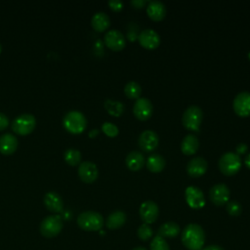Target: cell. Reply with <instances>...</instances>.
Masks as SVG:
<instances>
[{
    "label": "cell",
    "mask_w": 250,
    "mask_h": 250,
    "mask_svg": "<svg viewBox=\"0 0 250 250\" xmlns=\"http://www.w3.org/2000/svg\"><path fill=\"white\" fill-rule=\"evenodd\" d=\"M182 242L188 250H200L205 242V232L197 224H188L182 232Z\"/></svg>",
    "instance_id": "obj_1"
},
{
    "label": "cell",
    "mask_w": 250,
    "mask_h": 250,
    "mask_svg": "<svg viewBox=\"0 0 250 250\" xmlns=\"http://www.w3.org/2000/svg\"><path fill=\"white\" fill-rule=\"evenodd\" d=\"M218 166L225 176H233L241 168V158L235 152L228 151L220 157Z\"/></svg>",
    "instance_id": "obj_2"
},
{
    "label": "cell",
    "mask_w": 250,
    "mask_h": 250,
    "mask_svg": "<svg viewBox=\"0 0 250 250\" xmlns=\"http://www.w3.org/2000/svg\"><path fill=\"white\" fill-rule=\"evenodd\" d=\"M64 128L72 134L82 133L87 125V119L85 115L78 110H70L63 117Z\"/></svg>",
    "instance_id": "obj_3"
},
{
    "label": "cell",
    "mask_w": 250,
    "mask_h": 250,
    "mask_svg": "<svg viewBox=\"0 0 250 250\" xmlns=\"http://www.w3.org/2000/svg\"><path fill=\"white\" fill-rule=\"evenodd\" d=\"M77 224L84 230L95 231L101 229L104 226V218L98 212L85 211L78 216Z\"/></svg>",
    "instance_id": "obj_4"
},
{
    "label": "cell",
    "mask_w": 250,
    "mask_h": 250,
    "mask_svg": "<svg viewBox=\"0 0 250 250\" xmlns=\"http://www.w3.org/2000/svg\"><path fill=\"white\" fill-rule=\"evenodd\" d=\"M203 113L199 106L190 105L183 113L182 123L184 127L189 131L197 132L199 130Z\"/></svg>",
    "instance_id": "obj_5"
},
{
    "label": "cell",
    "mask_w": 250,
    "mask_h": 250,
    "mask_svg": "<svg viewBox=\"0 0 250 250\" xmlns=\"http://www.w3.org/2000/svg\"><path fill=\"white\" fill-rule=\"evenodd\" d=\"M36 119L30 113H22L18 115L12 122V129L20 135H27L31 133L35 127Z\"/></svg>",
    "instance_id": "obj_6"
},
{
    "label": "cell",
    "mask_w": 250,
    "mask_h": 250,
    "mask_svg": "<svg viewBox=\"0 0 250 250\" xmlns=\"http://www.w3.org/2000/svg\"><path fill=\"white\" fill-rule=\"evenodd\" d=\"M62 229V222L59 215L46 217L40 224V232L43 236L51 238L58 235Z\"/></svg>",
    "instance_id": "obj_7"
},
{
    "label": "cell",
    "mask_w": 250,
    "mask_h": 250,
    "mask_svg": "<svg viewBox=\"0 0 250 250\" xmlns=\"http://www.w3.org/2000/svg\"><path fill=\"white\" fill-rule=\"evenodd\" d=\"M230 191L226 184H216L209 190V198L216 206H223L229 201Z\"/></svg>",
    "instance_id": "obj_8"
},
{
    "label": "cell",
    "mask_w": 250,
    "mask_h": 250,
    "mask_svg": "<svg viewBox=\"0 0 250 250\" xmlns=\"http://www.w3.org/2000/svg\"><path fill=\"white\" fill-rule=\"evenodd\" d=\"M232 108L236 115L247 117L250 115V92L238 93L232 102Z\"/></svg>",
    "instance_id": "obj_9"
},
{
    "label": "cell",
    "mask_w": 250,
    "mask_h": 250,
    "mask_svg": "<svg viewBox=\"0 0 250 250\" xmlns=\"http://www.w3.org/2000/svg\"><path fill=\"white\" fill-rule=\"evenodd\" d=\"M185 198L192 209H201L205 205V197L201 189L195 186H189L185 190Z\"/></svg>",
    "instance_id": "obj_10"
},
{
    "label": "cell",
    "mask_w": 250,
    "mask_h": 250,
    "mask_svg": "<svg viewBox=\"0 0 250 250\" xmlns=\"http://www.w3.org/2000/svg\"><path fill=\"white\" fill-rule=\"evenodd\" d=\"M153 112V105L146 98H139L136 100L133 107L135 117L141 121H146L150 118Z\"/></svg>",
    "instance_id": "obj_11"
},
{
    "label": "cell",
    "mask_w": 250,
    "mask_h": 250,
    "mask_svg": "<svg viewBox=\"0 0 250 250\" xmlns=\"http://www.w3.org/2000/svg\"><path fill=\"white\" fill-rule=\"evenodd\" d=\"M138 145L142 150L146 152H150L158 146L159 137L152 130H145L139 136Z\"/></svg>",
    "instance_id": "obj_12"
},
{
    "label": "cell",
    "mask_w": 250,
    "mask_h": 250,
    "mask_svg": "<svg viewBox=\"0 0 250 250\" xmlns=\"http://www.w3.org/2000/svg\"><path fill=\"white\" fill-rule=\"evenodd\" d=\"M139 213L142 221L145 224L149 225L156 221L159 214V208L154 201L146 200L141 204Z\"/></svg>",
    "instance_id": "obj_13"
},
{
    "label": "cell",
    "mask_w": 250,
    "mask_h": 250,
    "mask_svg": "<svg viewBox=\"0 0 250 250\" xmlns=\"http://www.w3.org/2000/svg\"><path fill=\"white\" fill-rule=\"evenodd\" d=\"M140 45L147 50H154L160 45V36L153 29H144L138 35Z\"/></svg>",
    "instance_id": "obj_14"
},
{
    "label": "cell",
    "mask_w": 250,
    "mask_h": 250,
    "mask_svg": "<svg viewBox=\"0 0 250 250\" xmlns=\"http://www.w3.org/2000/svg\"><path fill=\"white\" fill-rule=\"evenodd\" d=\"M104 43L112 51H121L126 46V39L123 33L117 29L108 30L104 34Z\"/></svg>",
    "instance_id": "obj_15"
},
{
    "label": "cell",
    "mask_w": 250,
    "mask_h": 250,
    "mask_svg": "<svg viewBox=\"0 0 250 250\" xmlns=\"http://www.w3.org/2000/svg\"><path fill=\"white\" fill-rule=\"evenodd\" d=\"M208 168L207 160L201 156L191 158L187 165V172L191 178H198L203 176Z\"/></svg>",
    "instance_id": "obj_16"
},
{
    "label": "cell",
    "mask_w": 250,
    "mask_h": 250,
    "mask_svg": "<svg viewBox=\"0 0 250 250\" xmlns=\"http://www.w3.org/2000/svg\"><path fill=\"white\" fill-rule=\"evenodd\" d=\"M78 175L83 182L90 184L97 180L99 176V170L94 162L84 161L79 164Z\"/></svg>",
    "instance_id": "obj_17"
},
{
    "label": "cell",
    "mask_w": 250,
    "mask_h": 250,
    "mask_svg": "<svg viewBox=\"0 0 250 250\" xmlns=\"http://www.w3.org/2000/svg\"><path fill=\"white\" fill-rule=\"evenodd\" d=\"M146 14L148 18L153 21H160L166 16V7L160 1H149L146 6Z\"/></svg>",
    "instance_id": "obj_18"
},
{
    "label": "cell",
    "mask_w": 250,
    "mask_h": 250,
    "mask_svg": "<svg viewBox=\"0 0 250 250\" xmlns=\"http://www.w3.org/2000/svg\"><path fill=\"white\" fill-rule=\"evenodd\" d=\"M125 163L129 170L133 172H137V171H140L145 166L146 160L142 152L138 150H133L127 154Z\"/></svg>",
    "instance_id": "obj_19"
},
{
    "label": "cell",
    "mask_w": 250,
    "mask_h": 250,
    "mask_svg": "<svg viewBox=\"0 0 250 250\" xmlns=\"http://www.w3.org/2000/svg\"><path fill=\"white\" fill-rule=\"evenodd\" d=\"M18 147V139L11 133L0 136V151L3 154H11Z\"/></svg>",
    "instance_id": "obj_20"
},
{
    "label": "cell",
    "mask_w": 250,
    "mask_h": 250,
    "mask_svg": "<svg viewBox=\"0 0 250 250\" xmlns=\"http://www.w3.org/2000/svg\"><path fill=\"white\" fill-rule=\"evenodd\" d=\"M199 147V141L193 134L187 135L181 144V150L185 155H193L196 153Z\"/></svg>",
    "instance_id": "obj_21"
},
{
    "label": "cell",
    "mask_w": 250,
    "mask_h": 250,
    "mask_svg": "<svg viewBox=\"0 0 250 250\" xmlns=\"http://www.w3.org/2000/svg\"><path fill=\"white\" fill-rule=\"evenodd\" d=\"M44 204L48 210L52 212H60L62 210L63 202L62 197L56 191H49L44 196Z\"/></svg>",
    "instance_id": "obj_22"
},
{
    "label": "cell",
    "mask_w": 250,
    "mask_h": 250,
    "mask_svg": "<svg viewBox=\"0 0 250 250\" xmlns=\"http://www.w3.org/2000/svg\"><path fill=\"white\" fill-rule=\"evenodd\" d=\"M91 24L96 31L102 32L108 28V26L110 24V19L106 13L97 12L92 17Z\"/></svg>",
    "instance_id": "obj_23"
},
{
    "label": "cell",
    "mask_w": 250,
    "mask_h": 250,
    "mask_svg": "<svg viewBox=\"0 0 250 250\" xmlns=\"http://www.w3.org/2000/svg\"><path fill=\"white\" fill-rule=\"evenodd\" d=\"M166 165V161L164 157L160 154L153 153L149 155L146 161V166L148 169V171L152 173H160Z\"/></svg>",
    "instance_id": "obj_24"
},
{
    "label": "cell",
    "mask_w": 250,
    "mask_h": 250,
    "mask_svg": "<svg viewBox=\"0 0 250 250\" xmlns=\"http://www.w3.org/2000/svg\"><path fill=\"white\" fill-rule=\"evenodd\" d=\"M126 214L121 210H116L109 214L106 219V227L110 229H116L121 228L126 222Z\"/></svg>",
    "instance_id": "obj_25"
},
{
    "label": "cell",
    "mask_w": 250,
    "mask_h": 250,
    "mask_svg": "<svg viewBox=\"0 0 250 250\" xmlns=\"http://www.w3.org/2000/svg\"><path fill=\"white\" fill-rule=\"evenodd\" d=\"M180 233V227L175 222H166L162 224L157 230V235L161 237L173 238Z\"/></svg>",
    "instance_id": "obj_26"
},
{
    "label": "cell",
    "mask_w": 250,
    "mask_h": 250,
    "mask_svg": "<svg viewBox=\"0 0 250 250\" xmlns=\"http://www.w3.org/2000/svg\"><path fill=\"white\" fill-rule=\"evenodd\" d=\"M104 107L110 115H113L116 117L120 116L124 112V109H125V106L121 102L110 100V99L105 100Z\"/></svg>",
    "instance_id": "obj_27"
},
{
    "label": "cell",
    "mask_w": 250,
    "mask_h": 250,
    "mask_svg": "<svg viewBox=\"0 0 250 250\" xmlns=\"http://www.w3.org/2000/svg\"><path fill=\"white\" fill-rule=\"evenodd\" d=\"M124 93L127 98L138 100L142 94V87L136 81H129L124 87Z\"/></svg>",
    "instance_id": "obj_28"
},
{
    "label": "cell",
    "mask_w": 250,
    "mask_h": 250,
    "mask_svg": "<svg viewBox=\"0 0 250 250\" xmlns=\"http://www.w3.org/2000/svg\"><path fill=\"white\" fill-rule=\"evenodd\" d=\"M64 159L70 165H77L81 160V153L78 149L70 147L67 148L64 152Z\"/></svg>",
    "instance_id": "obj_29"
},
{
    "label": "cell",
    "mask_w": 250,
    "mask_h": 250,
    "mask_svg": "<svg viewBox=\"0 0 250 250\" xmlns=\"http://www.w3.org/2000/svg\"><path fill=\"white\" fill-rule=\"evenodd\" d=\"M137 234H138V236L141 240L146 241L149 238H151V236L153 234V231H152V229L150 228L149 225L144 223L143 225H141L139 227V229L137 230Z\"/></svg>",
    "instance_id": "obj_30"
},
{
    "label": "cell",
    "mask_w": 250,
    "mask_h": 250,
    "mask_svg": "<svg viewBox=\"0 0 250 250\" xmlns=\"http://www.w3.org/2000/svg\"><path fill=\"white\" fill-rule=\"evenodd\" d=\"M150 250H170L165 238L156 235L150 242Z\"/></svg>",
    "instance_id": "obj_31"
},
{
    "label": "cell",
    "mask_w": 250,
    "mask_h": 250,
    "mask_svg": "<svg viewBox=\"0 0 250 250\" xmlns=\"http://www.w3.org/2000/svg\"><path fill=\"white\" fill-rule=\"evenodd\" d=\"M226 209L229 215L232 216V217H237L241 214L242 211V207L240 205V203L236 200H229L227 204H226Z\"/></svg>",
    "instance_id": "obj_32"
},
{
    "label": "cell",
    "mask_w": 250,
    "mask_h": 250,
    "mask_svg": "<svg viewBox=\"0 0 250 250\" xmlns=\"http://www.w3.org/2000/svg\"><path fill=\"white\" fill-rule=\"evenodd\" d=\"M103 132L108 137H116L119 133L118 127L111 122H104L102 125Z\"/></svg>",
    "instance_id": "obj_33"
},
{
    "label": "cell",
    "mask_w": 250,
    "mask_h": 250,
    "mask_svg": "<svg viewBox=\"0 0 250 250\" xmlns=\"http://www.w3.org/2000/svg\"><path fill=\"white\" fill-rule=\"evenodd\" d=\"M109 8L115 12H119L123 9V2L122 1H119V0H109L107 2Z\"/></svg>",
    "instance_id": "obj_34"
},
{
    "label": "cell",
    "mask_w": 250,
    "mask_h": 250,
    "mask_svg": "<svg viewBox=\"0 0 250 250\" xmlns=\"http://www.w3.org/2000/svg\"><path fill=\"white\" fill-rule=\"evenodd\" d=\"M8 125H9V118H8V116L5 113L0 112V130L5 129Z\"/></svg>",
    "instance_id": "obj_35"
},
{
    "label": "cell",
    "mask_w": 250,
    "mask_h": 250,
    "mask_svg": "<svg viewBox=\"0 0 250 250\" xmlns=\"http://www.w3.org/2000/svg\"><path fill=\"white\" fill-rule=\"evenodd\" d=\"M247 149H248V146L246 145V144H244V143H240V144H238L237 146H236V148H235V150H236V154L237 155H241V154H245V152L247 151Z\"/></svg>",
    "instance_id": "obj_36"
},
{
    "label": "cell",
    "mask_w": 250,
    "mask_h": 250,
    "mask_svg": "<svg viewBox=\"0 0 250 250\" xmlns=\"http://www.w3.org/2000/svg\"><path fill=\"white\" fill-rule=\"evenodd\" d=\"M130 3L135 9H142L146 6V0H132Z\"/></svg>",
    "instance_id": "obj_37"
},
{
    "label": "cell",
    "mask_w": 250,
    "mask_h": 250,
    "mask_svg": "<svg viewBox=\"0 0 250 250\" xmlns=\"http://www.w3.org/2000/svg\"><path fill=\"white\" fill-rule=\"evenodd\" d=\"M203 250H224V249L218 245H209L205 247Z\"/></svg>",
    "instance_id": "obj_38"
},
{
    "label": "cell",
    "mask_w": 250,
    "mask_h": 250,
    "mask_svg": "<svg viewBox=\"0 0 250 250\" xmlns=\"http://www.w3.org/2000/svg\"><path fill=\"white\" fill-rule=\"evenodd\" d=\"M244 163H245L246 167H247L248 169H250V153H248V154L246 155L245 160H244Z\"/></svg>",
    "instance_id": "obj_39"
},
{
    "label": "cell",
    "mask_w": 250,
    "mask_h": 250,
    "mask_svg": "<svg viewBox=\"0 0 250 250\" xmlns=\"http://www.w3.org/2000/svg\"><path fill=\"white\" fill-rule=\"evenodd\" d=\"M98 133H99V130L94 129V130H92V131L89 133V136H90V137H95V136L98 135Z\"/></svg>",
    "instance_id": "obj_40"
},
{
    "label": "cell",
    "mask_w": 250,
    "mask_h": 250,
    "mask_svg": "<svg viewBox=\"0 0 250 250\" xmlns=\"http://www.w3.org/2000/svg\"><path fill=\"white\" fill-rule=\"evenodd\" d=\"M132 250H146V249L144 248V247H136V248H134Z\"/></svg>",
    "instance_id": "obj_41"
},
{
    "label": "cell",
    "mask_w": 250,
    "mask_h": 250,
    "mask_svg": "<svg viewBox=\"0 0 250 250\" xmlns=\"http://www.w3.org/2000/svg\"><path fill=\"white\" fill-rule=\"evenodd\" d=\"M248 59H249V61H250V52L248 53Z\"/></svg>",
    "instance_id": "obj_42"
},
{
    "label": "cell",
    "mask_w": 250,
    "mask_h": 250,
    "mask_svg": "<svg viewBox=\"0 0 250 250\" xmlns=\"http://www.w3.org/2000/svg\"><path fill=\"white\" fill-rule=\"evenodd\" d=\"M1 50H2V45H1V43H0V52H1Z\"/></svg>",
    "instance_id": "obj_43"
}]
</instances>
